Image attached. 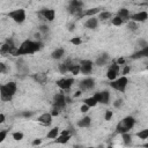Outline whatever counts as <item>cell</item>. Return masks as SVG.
I'll return each mask as SVG.
<instances>
[{"instance_id": "obj_39", "label": "cell", "mask_w": 148, "mask_h": 148, "mask_svg": "<svg viewBox=\"0 0 148 148\" xmlns=\"http://www.w3.org/2000/svg\"><path fill=\"white\" fill-rule=\"evenodd\" d=\"M59 112H60V109H58V108H56V106H53L52 110H51V114H52L53 117H54V116H58Z\"/></svg>"}, {"instance_id": "obj_44", "label": "cell", "mask_w": 148, "mask_h": 148, "mask_svg": "<svg viewBox=\"0 0 148 148\" xmlns=\"http://www.w3.org/2000/svg\"><path fill=\"white\" fill-rule=\"evenodd\" d=\"M74 29H75V23H74V22H71V23L68 24V30H69V31H73Z\"/></svg>"}, {"instance_id": "obj_42", "label": "cell", "mask_w": 148, "mask_h": 148, "mask_svg": "<svg viewBox=\"0 0 148 148\" xmlns=\"http://www.w3.org/2000/svg\"><path fill=\"white\" fill-rule=\"evenodd\" d=\"M0 72L3 74V73H6V65L3 64V62H1L0 64Z\"/></svg>"}, {"instance_id": "obj_27", "label": "cell", "mask_w": 148, "mask_h": 148, "mask_svg": "<svg viewBox=\"0 0 148 148\" xmlns=\"http://www.w3.org/2000/svg\"><path fill=\"white\" fill-rule=\"evenodd\" d=\"M68 7H71V8H82L83 7V1L82 0H71Z\"/></svg>"}, {"instance_id": "obj_46", "label": "cell", "mask_w": 148, "mask_h": 148, "mask_svg": "<svg viewBox=\"0 0 148 148\" xmlns=\"http://www.w3.org/2000/svg\"><path fill=\"white\" fill-rule=\"evenodd\" d=\"M49 27H46V25H40V31H43V32H47L49 31V29H47Z\"/></svg>"}, {"instance_id": "obj_53", "label": "cell", "mask_w": 148, "mask_h": 148, "mask_svg": "<svg viewBox=\"0 0 148 148\" xmlns=\"http://www.w3.org/2000/svg\"><path fill=\"white\" fill-rule=\"evenodd\" d=\"M147 140H148V138H147Z\"/></svg>"}, {"instance_id": "obj_38", "label": "cell", "mask_w": 148, "mask_h": 148, "mask_svg": "<svg viewBox=\"0 0 148 148\" xmlns=\"http://www.w3.org/2000/svg\"><path fill=\"white\" fill-rule=\"evenodd\" d=\"M89 105H87L86 103H83L82 105H81V108H80V111L82 112V113H86V112H88V110H89Z\"/></svg>"}, {"instance_id": "obj_49", "label": "cell", "mask_w": 148, "mask_h": 148, "mask_svg": "<svg viewBox=\"0 0 148 148\" xmlns=\"http://www.w3.org/2000/svg\"><path fill=\"white\" fill-rule=\"evenodd\" d=\"M139 44H140V45H142V47H145V46H147V45H148V44H147L145 40H142V39H140V40H139Z\"/></svg>"}, {"instance_id": "obj_26", "label": "cell", "mask_w": 148, "mask_h": 148, "mask_svg": "<svg viewBox=\"0 0 148 148\" xmlns=\"http://www.w3.org/2000/svg\"><path fill=\"white\" fill-rule=\"evenodd\" d=\"M121 138H123V142H124L125 146H130V145H131V142H132V136H131V134H130L128 132L123 133V134H121Z\"/></svg>"}, {"instance_id": "obj_52", "label": "cell", "mask_w": 148, "mask_h": 148, "mask_svg": "<svg viewBox=\"0 0 148 148\" xmlns=\"http://www.w3.org/2000/svg\"><path fill=\"white\" fill-rule=\"evenodd\" d=\"M147 71H148V66H147Z\"/></svg>"}, {"instance_id": "obj_50", "label": "cell", "mask_w": 148, "mask_h": 148, "mask_svg": "<svg viewBox=\"0 0 148 148\" xmlns=\"http://www.w3.org/2000/svg\"><path fill=\"white\" fill-rule=\"evenodd\" d=\"M81 92H82V90H81V89H80V90H77V91L74 94V97H79V96L81 95Z\"/></svg>"}, {"instance_id": "obj_36", "label": "cell", "mask_w": 148, "mask_h": 148, "mask_svg": "<svg viewBox=\"0 0 148 148\" xmlns=\"http://www.w3.org/2000/svg\"><path fill=\"white\" fill-rule=\"evenodd\" d=\"M112 116H113V112H112L111 110H108V111H105L104 119H105V120H110V119L112 118Z\"/></svg>"}, {"instance_id": "obj_4", "label": "cell", "mask_w": 148, "mask_h": 148, "mask_svg": "<svg viewBox=\"0 0 148 148\" xmlns=\"http://www.w3.org/2000/svg\"><path fill=\"white\" fill-rule=\"evenodd\" d=\"M127 83H128V79L126 77V75H123L120 76L119 79H116L113 81H110V87L116 89L117 91H120V92H124L126 87H127Z\"/></svg>"}, {"instance_id": "obj_12", "label": "cell", "mask_w": 148, "mask_h": 148, "mask_svg": "<svg viewBox=\"0 0 148 148\" xmlns=\"http://www.w3.org/2000/svg\"><path fill=\"white\" fill-rule=\"evenodd\" d=\"M94 86H95V80L91 79V77H86V79H83V80L80 82V84H79L80 89L83 90V91L94 88Z\"/></svg>"}, {"instance_id": "obj_30", "label": "cell", "mask_w": 148, "mask_h": 148, "mask_svg": "<svg viewBox=\"0 0 148 148\" xmlns=\"http://www.w3.org/2000/svg\"><path fill=\"white\" fill-rule=\"evenodd\" d=\"M83 102H84V103H86L87 105H89L90 108H91V106H95V105H96V104L98 103V102H97V99H96V98H95L94 96H91V97H88V98H86V99H84Z\"/></svg>"}, {"instance_id": "obj_28", "label": "cell", "mask_w": 148, "mask_h": 148, "mask_svg": "<svg viewBox=\"0 0 148 148\" xmlns=\"http://www.w3.org/2000/svg\"><path fill=\"white\" fill-rule=\"evenodd\" d=\"M69 72L73 75H77L81 72V66L80 65H76V64H72L71 67H69Z\"/></svg>"}, {"instance_id": "obj_8", "label": "cell", "mask_w": 148, "mask_h": 148, "mask_svg": "<svg viewBox=\"0 0 148 148\" xmlns=\"http://www.w3.org/2000/svg\"><path fill=\"white\" fill-rule=\"evenodd\" d=\"M56 83H57V86H58L60 89H62V90H68V89L73 86L74 79H72V77H62V79L58 80Z\"/></svg>"}, {"instance_id": "obj_1", "label": "cell", "mask_w": 148, "mask_h": 148, "mask_svg": "<svg viewBox=\"0 0 148 148\" xmlns=\"http://www.w3.org/2000/svg\"><path fill=\"white\" fill-rule=\"evenodd\" d=\"M43 44L39 40H30L25 39L22 42V44L17 49V56H24V54H32L42 49Z\"/></svg>"}, {"instance_id": "obj_13", "label": "cell", "mask_w": 148, "mask_h": 148, "mask_svg": "<svg viewBox=\"0 0 148 148\" xmlns=\"http://www.w3.org/2000/svg\"><path fill=\"white\" fill-rule=\"evenodd\" d=\"M80 66H81V73L82 74H90L92 71L94 64L90 60H82L80 62Z\"/></svg>"}, {"instance_id": "obj_41", "label": "cell", "mask_w": 148, "mask_h": 148, "mask_svg": "<svg viewBox=\"0 0 148 148\" xmlns=\"http://www.w3.org/2000/svg\"><path fill=\"white\" fill-rule=\"evenodd\" d=\"M130 71H131V67L126 65V66L124 67V69H123V74H124V75H126L127 73H130Z\"/></svg>"}, {"instance_id": "obj_6", "label": "cell", "mask_w": 148, "mask_h": 148, "mask_svg": "<svg viewBox=\"0 0 148 148\" xmlns=\"http://www.w3.org/2000/svg\"><path fill=\"white\" fill-rule=\"evenodd\" d=\"M119 69H120V65L118 62H112L110 66H109V69L106 72V77L110 80V81H113L117 79V75L119 73Z\"/></svg>"}, {"instance_id": "obj_7", "label": "cell", "mask_w": 148, "mask_h": 148, "mask_svg": "<svg viewBox=\"0 0 148 148\" xmlns=\"http://www.w3.org/2000/svg\"><path fill=\"white\" fill-rule=\"evenodd\" d=\"M66 104H67V101L64 94H56L53 96V106L62 110L66 108Z\"/></svg>"}, {"instance_id": "obj_19", "label": "cell", "mask_w": 148, "mask_h": 148, "mask_svg": "<svg viewBox=\"0 0 148 148\" xmlns=\"http://www.w3.org/2000/svg\"><path fill=\"white\" fill-rule=\"evenodd\" d=\"M72 64H73V62H72L69 59L66 60L65 62L60 64V65H59V72H60L61 74H66L67 72H69V67H71Z\"/></svg>"}, {"instance_id": "obj_17", "label": "cell", "mask_w": 148, "mask_h": 148, "mask_svg": "<svg viewBox=\"0 0 148 148\" xmlns=\"http://www.w3.org/2000/svg\"><path fill=\"white\" fill-rule=\"evenodd\" d=\"M91 124V118L89 116H86L83 118H81L79 121H77V126L81 127V128H86V127H89Z\"/></svg>"}, {"instance_id": "obj_16", "label": "cell", "mask_w": 148, "mask_h": 148, "mask_svg": "<svg viewBox=\"0 0 148 148\" xmlns=\"http://www.w3.org/2000/svg\"><path fill=\"white\" fill-rule=\"evenodd\" d=\"M108 60H109V54L108 53H102L97 59H96V61H95V65H97V66H104V65H106V62H108Z\"/></svg>"}, {"instance_id": "obj_20", "label": "cell", "mask_w": 148, "mask_h": 148, "mask_svg": "<svg viewBox=\"0 0 148 148\" xmlns=\"http://www.w3.org/2000/svg\"><path fill=\"white\" fill-rule=\"evenodd\" d=\"M32 79L36 80V81H37L38 83H40V84H44V83L47 81V76H46V74H44V73L34 74V75H32Z\"/></svg>"}, {"instance_id": "obj_37", "label": "cell", "mask_w": 148, "mask_h": 148, "mask_svg": "<svg viewBox=\"0 0 148 148\" xmlns=\"http://www.w3.org/2000/svg\"><path fill=\"white\" fill-rule=\"evenodd\" d=\"M7 131L6 130H2L1 132H0V142H3L5 141V139H6V136H7Z\"/></svg>"}, {"instance_id": "obj_11", "label": "cell", "mask_w": 148, "mask_h": 148, "mask_svg": "<svg viewBox=\"0 0 148 148\" xmlns=\"http://www.w3.org/2000/svg\"><path fill=\"white\" fill-rule=\"evenodd\" d=\"M52 114H51V112L49 113V112H44V113H42L38 118H37V121L38 123H40L42 125H44V126H50L51 124H52Z\"/></svg>"}, {"instance_id": "obj_21", "label": "cell", "mask_w": 148, "mask_h": 148, "mask_svg": "<svg viewBox=\"0 0 148 148\" xmlns=\"http://www.w3.org/2000/svg\"><path fill=\"white\" fill-rule=\"evenodd\" d=\"M64 54H65V50H64L62 47H59V49H56V50L51 53V57H52V59L58 60V59H60Z\"/></svg>"}, {"instance_id": "obj_47", "label": "cell", "mask_w": 148, "mask_h": 148, "mask_svg": "<svg viewBox=\"0 0 148 148\" xmlns=\"http://www.w3.org/2000/svg\"><path fill=\"white\" fill-rule=\"evenodd\" d=\"M5 120H6V117H5V114H3V113H0V124L5 123Z\"/></svg>"}, {"instance_id": "obj_34", "label": "cell", "mask_w": 148, "mask_h": 148, "mask_svg": "<svg viewBox=\"0 0 148 148\" xmlns=\"http://www.w3.org/2000/svg\"><path fill=\"white\" fill-rule=\"evenodd\" d=\"M69 42H71L72 44H74V45H80V44H82V39H81L80 37H74V38H72Z\"/></svg>"}, {"instance_id": "obj_3", "label": "cell", "mask_w": 148, "mask_h": 148, "mask_svg": "<svg viewBox=\"0 0 148 148\" xmlns=\"http://www.w3.org/2000/svg\"><path fill=\"white\" fill-rule=\"evenodd\" d=\"M135 125V119L132 116H127L125 118H123L116 126V133L123 134L126 132H130V130L133 128V126Z\"/></svg>"}, {"instance_id": "obj_5", "label": "cell", "mask_w": 148, "mask_h": 148, "mask_svg": "<svg viewBox=\"0 0 148 148\" xmlns=\"http://www.w3.org/2000/svg\"><path fill=\"white\" fill-rule=\"evenodd\" d=\"M8 16L16 23H22L25 21L27 18V14H25V10L23 8H18V9H14L12 12L8 13Z\"/></svg>"}, {"instance_id": "obj_48", "label": "cell", "mask_w": 148, "mask_h": 148, "mask_svg": "<svg viewBox=\"0 0 148 148\" xmlns=\"http://www.w3.org/2000/svg\"><path fill=\"white\" fill-rule=\"evenodd\" d=\"M117 62H118L119 65H124V64H125V59H124V58H119V59L117 60Z\"/></svg>"}, {"instance_id": "obj_43", "label": "cell", "mask_w": 148, "mask_h": 148, "mask_svg": "<svg viewBox=\"0 0 148 148\" xmlns=\"http://www.w3.org/2000/svg\"><path fill=\"white\" fill-rule=\"evenodd\" d=\"M121 104H123V101H121V99H117V101L113 103V105H114L116 108H119V106H121Z\"/></svg>"}, {"instance_id": "obj_51", "label": "cell", "mask_w": 148, "mask_h": 148, "mask_svg": "<svg viewBox=\"0 0 148 148\" xmlns=\"http://www.w3.org/2000/svg\"><path fill=\"white\" fill-rule=\"evenodd\" d=\"M143 146H145V147H148V142H147V143H145Z\"/></svg>"}, {"instance_id": "obj_40", "label": "cell", "mask_w": 148, "mask_h": 148, "mask_svg": "<svg viewBox=\"0 0 148 148\" xmlns=\"http://www.w3.org/2000/svg\"><path fill=\"white\" fill-rule=\"evenodd\" d=\"M21 116H22V117H24V118H29V117H31V116H32V112L24 111V112H22V113H21Z\"/></svg>"}, {"instance_id": "obj_22", "label": "cell", "mask_w": 148, "mask_h": 148, "mask_svg": "<svg viewBox=\"0 0 148 148\" xmlns=\"http://www.w3.org/2000/svg\"><path fill=\"white\" fill-rule=\"evenodd\" d=\"M71 138H72V134H60L56 139V142H58V143H67Z\"/></svg>"}, {"instance_id": "obj_29", "label": "cell", "mask_w": 148, "mask_h": 148, "mask_svg": "<svg viewBox=\"0 0 148 148\" xmlns=\"http://www.w3.org/2000/svg\"><path fill=\"white\" fill-rule=\"evenodd\" d=\"M111 16H112V13H110V12H101V13L98 14V18H99L101 21L109 20V18H111Z\"/></svg>"}, {"instance_id": "obj_35", "label": "cell", "mask_w": 148, "mask_h": 148, "mask_svg": "<svg viewBox=\"0 0 148 148\" xmlns=\"http://www.w3.org/2000/svg\"><path fill=\"white\" fill-rule=\"evenodd\" d=\"M128 28L132 30V31H135L136 29H138V24H136V22H134V21H130V23H128Z\"/></svg>"}, {"instance_id": "obj_33", "label": "cell", "mask_w": 148, "mask_h": 148, "mask_svg": "<svg viewBox=\"0 0 148 148\" xmlns=\"http://www.w3.org/2000/svg\"><path fill=\"white\" fill-rule=\"evenodd\" d=\"M12 136H13V139H14L15 141H21V140L23 139V133H22V132H14V133L12 134Z\"/></svg>"}, {"instance_id": "obj_9", "label": "cell", "mask_w": 148, "mask_h": 148, "mask_svg": "<svg viewBox=\"0 0 148 148\" xmlns=\"http://www.w3.org/2000/svg\"><path fill=\"white\" fill-rule=\"evenodd\" d=\"M94 97L97 99L98 103L102 104H109V99H110V94L108 90H103V91H97L94 94Z\"/></svg>"}, {"instance_id": "obj_2", "label": "cell", "mask_w": 148, "mask_h": 148, "mask_svg": "<svg viewBox=\"0 0 148 148\" xmlns=\"http://www.w3.org/2000/svg\"><path fill=\"white\" fill-rule=\"evenodd\" d=\"M17 90V86L15 82L10 81L6 84H2L0 87V96H1V101L3 102H8L13 98V96L15 95Z\"/></svg>"}, {"instance_id": "obj_18", "label": "cell", "mask_w": 148, "mask_h": 148, "mask_svg": "<svg viewBox=\"0 0 148 148\" xmlns=\"http://www.w3.org/2000/svg\"><path fill=\"white\" fill-rule=\"evenodd\" d=\"M97 24H98V20L95 18L94 16H91L90 18H88L84 23V27L88 28V29H96L97 28Z\"/></svg>"}, {"instance_id": "obj_15", "label": "cell", "mask_w": 148, "mask_h": 148, "mask_svg": "<svg viewBox=\"0 0 148 148\" xmlns=\"http://www.w3.org/2000/svg\"><path fill=\"white\" fill-rule=\"evenodd\" d=\"M146 57L148 58V45L145 46V47H142L141 50L134 52V53L131 56L132 59H141V58H146Z\"/></svg>"}, {"instance_id": "obj_31", "label": "cell", "mask_w": 148, "mask_h": 148, "mask_svg": "<svg viewBox=\"0 0 148 148\" xmlns=\"http://www.w3.org/2000/svg\"><path fill=\"white\" fill-rule=\"evenodd\" d=\"M111 23H112L113 25H116V27H120V25L124 23V20L117 15V16H114V17L111 20Z\"/></svg>"}, {"instance_id": "obj_10", "label": "cell", "mask_w": 148, "mask_h": 148, "mask_svg": "<svg viewBox=\"0 0 148 148\" xmlns=\"http://www.w3.org/2000/svg\"><path fill=\"white\" fill-rule=\"evenodd\" d=\"M39 15H42L44 20H47L51 22L56 17V12L54 9H51V8H43L42 10H39Z\"/></svg>"}, {"instance_id": "obj_45", "label": "cell", "mask_w": 148, "mask_h": 148, "mask_svg": "<svg viewBox=\"0 0 148 148\" xmlns=\"http://www.w3.org/2000/svg\"><path fill=\"white\" fill-rule=\"evenodd\" d=\"M40 143H42V140L40 139H36V140L32 141V146H39Z\"/></svg>"}, {"instance_id": "obj_24", "label": "cell", "mask_w": 148, "mask_h": 148, "mask_svg": "<svg viewBox=\"0 0 148 148\" xmlns=\"http://www.w3.org/2000/svg\"><path fill=\"white\" fill-rule=\"evenodd\" d=\"M117 15H118L119 17H121L123 20H127V18L131 17L130 12H128V9H126V8H120V9L117 12Z\"/></svg>"}, {"instance_id": "obj_25", "label": "cell", "mask_w": 148, "mask_h": 148, "mask_svg": "<svg viewBox=\"0 0 148 148\" xmlns=\"http://www.w3.org/2000/svg\"><path fill=\"white\" fill-rule=\"evenodd\" d=\"M58 135H59V128H58V127H53V128H51V130L47 132L46 138H47V139H57Z\"/></svg>"}, {"instance_id": "obj_32", "label": "cell", "mask_w": 148, "mask_h": 148, "mask_svg": "<svg viewBox=\"0 0 148 148\" xmlns=\"http://www.w3.org/2000/svg\"><path fill=\"white\" fill-rule=\"evenodd\" d=\"M136 136H138L139 139L147 140V138H148V128H146V130H142V131L138 132V133H136Z\"/></svg>"}, {"instance_id": "obj_23", "label": "cell", "mask_w": 148, "mask_h": 148, "mask_svg": "<svg viewBox=\"0 0 148 148\" xmlns=\"http://www.w3.org/2000/svg\"><path fill=\"white\" fill-rule=\"evenodd\" d=\"M101 8L99 7H94V8H89V9H87L86 12H84V16H94V15H96V14H99L101 13Z\"/></svg>"}, {"instance_id": "obj_14", "label": "cell", "mask_w": 148, "mask_h": 148, "mask_svg": "<svg viewBox=\"0 0 148 148\" xmlns=\"http://www.w3.org/2000/svg\"><path fill=\"white\" fill-rule=\"evenodd\" d=\"M132 21H134V22H136V23H139V22H145L147 18H148V13L147 12H139V13H135V14H133V15H131V17H130Z\"/></svg>"}]
</instances>
